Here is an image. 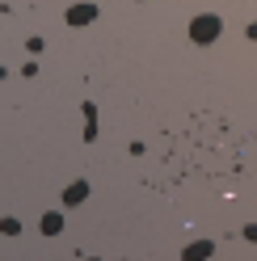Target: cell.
<instances>
[{"label": "cell", "mask_w": 257, "mask_h": 261, "mask_svg": "<svg viewBox=\"0 0 257 261\" xmlns=\"http://www.w3.org/2000/svg\"><path fill=\"white\" fill-rule=\"evenodd\" d=\"M219 30H223V21L215 17V13H202V17L190 21V38H194L198 46H207V42H215V38H219Z\"/></svg>", "instance_id": "obj_1"}, {"label": "cell", "mask_w": 257, "mask_h": 261, "mask_svg": "<svg viewBox=\"0 0 257 261\" xmlns=\"http://www.w3.org/2000/svg\"><path fill=\"white\" fill-rule=\"evenodd\" d=\"M245 236H249V240H257V223H249V227H245Z\"/></svg>", "instance_id": "obj_6"}, {"label": "cell", "mask_w": 257, "mask_h": 261, "mask_svg": "<svg viewBox=\"0 0 257 261\" xmlns=\"http://www.w3.org/2000/svg\"><path fill=\"white\" fill-rule=\"evenodd\" d=\"M186 257H211V244H207V240H202V244H190Z\"/></svg>", "instance_id": "obj_5"}, {"label": "cell", "mask_w": 257, "mask_h": 261, "mask_svg": "<svg viewBox=\"0 0 257 261\" xmlns=\"http://www.w3.org/2000/svg\"><path fill=\"white\" fill-rule=\"evenodd\" d=\"M93 17H97V9H93V5H72L68 9V25H89Z\"/></svg>", "instance_id": "obj_2"}, {"label": "cell", "mask_w": 257, "mask_h": 261, "mask_svg": "<svg viewBox=\"0 0 257 261\" xmlns=\"http://www.w3.org/2000/svg\"><path fill=\"white\" fill-rule=\"evenodd\" d=\"M89 198V186L85 181H72L68 190H63V202H68V206H76V202H85Z\"/></svg>", "instance_id": "obj_3"}, {"label": "cell", "mask_w": 257, "mask_h": 261, "mask_svg": "<svg viewBox=\"0 0 257 261\" xmlns=\"http://www.w3.org/2000/svg\"><path fill=\"white\" fill-rule=\"evenodd\" d=\"M42 232H46V236L63 232V215H55V211H51V215H42Z\"/></svg>", "instance_id": "obj_4"}, {"label": "cell", "mask_w": 257, "mask_h": 261, "mask_svg": "<svg viewBox=\"0 0 257 261\" xmlns=\"http://www.w3.org/2000/svg\"><path fill=\"white\" fill-rule=\"evenodd\" d=\"M249 38H257V21H253V25H249Z\"/></svg>", "instance_id": "obj_7"}]
</instances>
